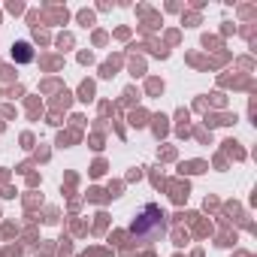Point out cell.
<instances>
[{
	"label": "cell",
	"mask_w": 257,
	"mask_h": 257,
	"mask_svg": "<svg viewBox=\"0 0 257 257\" xmlns=\"http://www.w3.org/2000/svg\"><path fill=\"white\" fill-rule=\"evenodd\" d=\"M164 230V212L158 209V206H146L143 212H140V218L131 224V233L137 236V239H152V236H158Z\"/></svg>",
	"instance_id": "obj_1"
},
{
	"label": "cell",
	"mask_w": 257,
	"mask_h": 257,
	"mask_svg": "<svg viewBox=\"0 0 257 257\" xmlns=\"http://www.w3.org/2000/svg\"><path fill=\"white\" fill-rule=\"evenodd\" d=\"M13 58H16V61H22V64H28V61L34 58V52H31V46H28V43H16Z\"/></svg>",
	"instance_id": "obj_2"
}]
</instances>
